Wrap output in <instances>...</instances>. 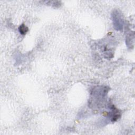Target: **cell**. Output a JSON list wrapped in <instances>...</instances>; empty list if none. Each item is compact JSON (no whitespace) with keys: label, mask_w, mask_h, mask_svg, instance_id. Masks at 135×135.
Returning a JSON list of instances; mask_svg holds the SVG:
<instances>
[{"label":"cell","mask_w":135,"mask_h":135,"mask_svg":"<svg viewBox=\"0 0 135 135\" xmlns=\"http://www.w3.org/2000/svg\"><path fill=\"white\" fill-rule=\"evenodd\" d=\"M19 30L21 34L24 35V34H25L28 31V28H27L24 24H22V25L19 27Z\"/></svg>","instance_id":"6da1fadb"}]
</instances>
